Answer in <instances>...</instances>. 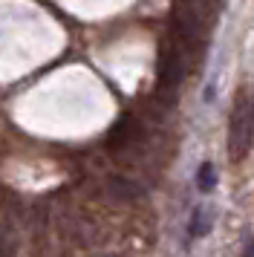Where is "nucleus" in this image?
<instances>
[{
	"mask_svg": "<svg viewBox=\"0 0 254 257\" xmlns=\"http://www.w3.org/2000/svg\"><path fill=\"white\" fill-rule=\"evenodd\" d=\"M254 145V113H251V101L248 95L237 93L234 107H231V118H228V156L231 162H242Z\"/></svg>",
	"mask_w": 254,
	"mask_h": 257,
	"instance_id": "nucleus-1",
	"label": "nucleus"
},
{
	"mask_svg": "<svg viewBox=\"0 0 254 257\" xmlns=\"http://www.w3.org/2000/svg\"><path fill=\"white\" fill-rule=\"evenodd\" d=\"M214 205H208V202H202V205H196L194 214H191V237H205L208 231H211V225H214Z\"/></svg>",
	"mask_w": 254,
	"mask_h": 257,
	"instance_id": "nucleus-2",
	"label": "nucleus"
},
{
	"mask_svg": "<svg viewBox=\"0 0 254 257\" xmlns=\"http://www.w3.org/2000/svg\"><path fill=\"white\" fill-rule=\"evenodd\" d=\"M196 188H199L202 194H211V191L217 188V165L214 162L199 165V171H196Z\"/></svg>",
	"mask_w": 254,
	"mask_h": 257,
	"instance_id": "nucleus-3",
	"label": "nucleus"
},
{
	"mask_svg": "<svg viewBox=\"0 0 254 257\" xmlns=\"http://www.w3.org/2000/svg\"><path fill=\"white\" fill-rule=\"evenodd\" d=\"M245 257H254V240L248 243V248H245Z\"/></svg>",
	"mask_w": 254,
	"mask_h": 257,
	"instance_id": "nucleus-4",
	"label": "nucleus"
},
{
	"mask_svg": "<svg viewBox=\"0 0 254 257\" xmlns=\"http://www.w3.org/2000/svg\"><path fill=\"white\" fill-rule=\"evenodd\" d=\"M248 101H251V113H254V95H251V98H248Z\"/></svg>",
	"mask_w": 254,
	"mask_h": 257,
	"instance_id": "nucleus-5",
	"label": "nucleus"
}]
</instances>
